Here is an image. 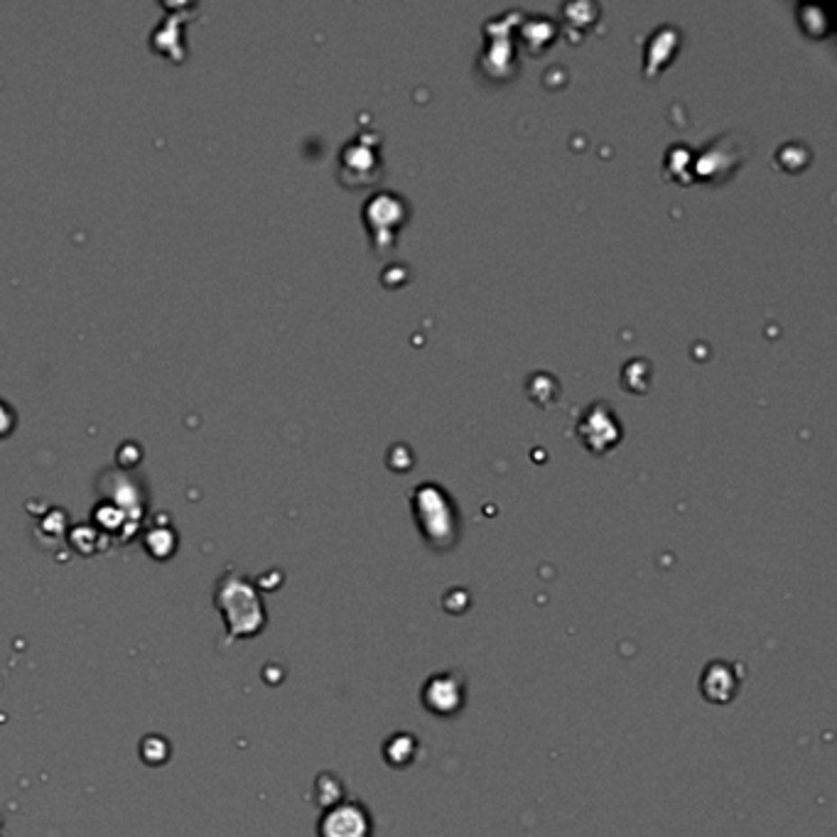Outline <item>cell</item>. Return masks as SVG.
Returning <instances> with one entry per match:
<instances>
[{
	"instance_id": "6da1fadb",
	"label": "cell",
	"mask_w": 837,
	"mask_h": 837,
	"mask_svg": "<svg viewBox=\"0 0 837 837\" xmlns=\"http://www.w3.org/2000/svg\"><path fill=\"white\" fill-rule=\"evenodd\" d=\"M216 607L224 612L231 636H253L266 624V609L256 587L241 575H226L216 585Z\"/></svg>"
},
{
	"instance_id": "7a4b0ae2",
	"label": "cell",
	"mask_w": 837,
	"mask_h": 837,
	"mask_svg": "<svg viewBox=\"0 0 837 837\" xmlns=\"http://www.w3.org/2000/svg\"><path fill=\"white\" fill-rule=\"evenodd\" d=\"M371 815L356 801L334 803L320 820V837H371Z\"/></svg>"
},
{
	"instance_id": "3957f363",
	"label": "cell",
	"mask_w": 837,
	"mask_h": 837,
	"mask_svg": "<svg viewBox=\"0 0 837 837\" xmlns=\"http://www.w3.org/2000/svg\"><path fill=\"white\" fill-rule=\"evenodd\" d=\"M464 678L459 673H437L423 685V705L437 717H452L464 707Z\"/></svg>"
},
{
	"instance_id": "277c9868",
	"label": "cell",
	"mask_w": 837,
	"mask_h": 837,
	"mask_svg": "<svg viewBox=\"0 0 837 837\" xmlns=\"http://www.w3.org/2000/svg\"><path fill=\"white\" fill-rule=\"evenodd\" d=\"M729 663H710L705 675H702V693L712 702H727L737 690L739 680L729 673Z\"/></svg>"
},
{
	"instance_id": "5b68a950",
	"label": "cell",
	"mask_w": 837,
	"mask_h": 837,
	"mask_svg": "<svg viewBox=\"0 0 837 837\" xmlns=\"http://www.w3.org/2000/svg\"><path fill=\"white\" fill-rule=\"evenodd\" d=\"M415 754V739L413 734H396L386 744V759L393 766L408 764Z\"/></svg>"
},
{
	"instance_id": "8992f818",
	"label": "cell",
	"mask_w": 837,
	"mask_h": 837,
	"mask_svg": "<svg viewBox=\"0 0 837 837\" xmlns=\"http://www.w3.org/2000/svg\"><path fill=\"white\" fill-rule=\"evenodd\" d=\"M15 423H18V415H15V410L10 408L8 400H3V398H0V437L10 435L13 428H15Z\"/></svg>"
}]
</instances>
